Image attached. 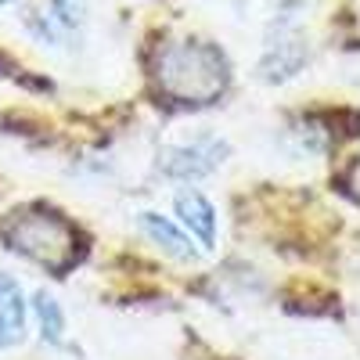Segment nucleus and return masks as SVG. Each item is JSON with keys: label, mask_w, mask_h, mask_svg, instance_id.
Here are the masks:
<instances>
[{"label": "nucleus", "mask_w": 360, "mask_h": 360, "mask_svg": "<svg viewBox=\"0 0 360 360\" xmlns=\"http://www.w3.org/2000/svg\"><path fill=\"white\" fill-rule=\"evenodd\" d=\"M4 242L47 270H65L76 256V231L47 209H22L4 224Z\"/></svg>", "instance_id": "nucleus-2"}, {"label": "nucleus", "mask_w": 360, "mask_h": 360, "mask_svg": "<svg viewBox=\"0 0 360 360\" xmlns=\"http://www.w3.org/2000/svg\"><path fill=\"white\" fill-rule=\"evenodd\" d=\"M159 86L184 105H209L227 86V58L205 40H176L159 51Z\"/></svg>", "instance_id": "nucleus-1"}, {"label": "nucleus", "mask_w": 360, "mask_h": 360, "mask_svg": "<svg viewBox=\"0 0 360 360\" xmlns=\"http://www.w3.org/2000/svg\"><path fill=\"white\" fill-rule=\"evenodd\" d=\"M33 314H37V321H40L44 342L62 346V342H65V310H62V303H58L51 292H37V295H33Z\"/></svg>", "instance_id": "nucleus-8"}, {"label": "nucleus", "mask_w": 360, "mask_h": 360, "mask_svg": "<svg viewBox=\"0 0 360 360\" xmlns=\"http://www.w3.org/2000/svg\"><path fill=\"white\" fill-rule=\"evenodd\" d=\"M349 188H353V195L360 198V162L353 166V173H349Z\"/></svg>", "instance_id": "nucleus-10"}, {"label": "nucleus", "mask_w": 360, "mask_h": 360, "mask_svg": "<svg viewBox=\"0 0 360 360\" xmlns=\"http://www.w3.org/2000/svg\"><path fill=\"white\" fill-rule=\"evenodd\" d=\"M303 62H307V40L292 22H285V25H278V37L266 40L259 72H263V79L278 83V79L295 76L299 69H303Z\"/></svg>", "instance_id": "nucleus-4"}, {"label": "nucleus", "mask_w": 360, "mask_h": 360, "mask_svg": "<svg viewBox=\"0 0 360 360\" xmlns=\"http://www.w3.org/2000/svg\"><path fill=\"white\" fill-rule=\"evenodd\" d=\"M173 209H176L180 224L191 231V238H198L202 249L217 245V209H213V202H209L202 191H191V188L180 191L173 198Z\"/></svg>", "instance_id": "nucleus-5"}, {"label": "nucleus", "mask_w": 360, "mask_h": 360, "mask_svg": "<svg viewBox=\"0 0 360 360\" xmlns=\"http://www.w3.org/2000/svg\"><path fill=\"white\" fill-rule=\"evenodd\" d=\"M8 4H15V0H0V8H8Z\"/></svg>", "instance_id": "nucleus-11"}, {"label": "nucleus", "mask_w": 360, "mask_h": 360, "mask_svg": "<svg viewBox=\"0 0 360 360\" xmlns=\"http://www.w3.org/2000/svg\"><path fill=\"white\" fill-rule=\"evenodd\" d=\"M25 339V295L11 274H0V349Z\"/></svg>", "instance_id": "nucleus-6"}, {"label": "nucleus", "mask_w": 360, "mask_h": 360, "mask_svg": "<svg viewBox=\"0 0 360 360\" xmlns=\"http://www.w3.org/2000/svg\"><path fill=\"white\" fill-rule=\"evenodd\" d=\"M141 231L152 238V242L169 256V259H180V263H188V259H195L198 252H195V245H191V238L180 231L176 224H169L166 217H159V213H141Z\"/></svg>", "instance_id": "nucleus-7"}, {"label": "nucleus", "mask_w": 360, "mask_h": 360, "mask_svg": "<svg viewBox=\"0 0 360 360\" xmlns=\"http://www.w3.org/2000/svg\"><path fill=\"white\" fill-rule=\"evenodd\" d=\"M54 22L65 29H79L86 22V0H51Z\"/></svg>", "instance_id": "nucleus-9"}, {"label": "nucleus", "mask_w": 360, "mask_h": 360, "mask_svg": "<svg viewBox=\"0 0 360 360\" xmlns=\"http://www.w3.org/2000/svg\"><path fill=\"white\" fill-rule=\"evenodd\" d=\"M227 155V144L220 137H195L191 144H169L162 148L159 155V169L173 180H198V176H209Z\"/></svg>", "instance_id": "nucleus-3"}]
</instances>
